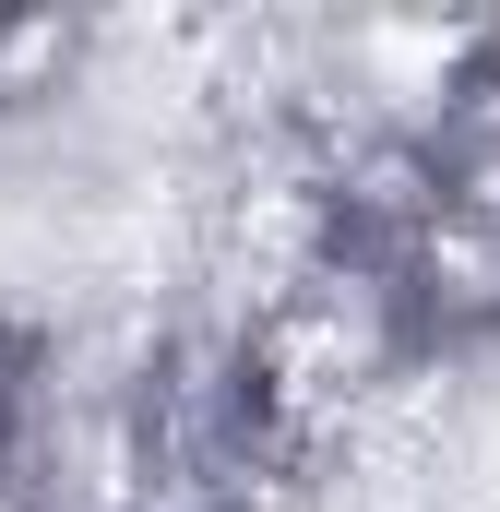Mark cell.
Returning <instances> with one entry per match:
<instances>
[{
  "mask_svg": "<svg viewBox=\"0 0 500 512\" xmlns=\"http://www.w3.org/2000/svg\"><path fill=\"white\" fill-rule=\"evenodd\" d=\"M96 60V24L84 12H0V120H36L84 84Z\"/></svg>",
  "mask_w": 500,
  "mask_h": 512,
  "instance_id": "6da1fadb",
  "label": "cell"
},
{
  "mask_svg": "<svg viewBox=\"0 0 500 512\" xmlns=\"http://www.w3.org/2000/svg\"><path fill=\"white\" fill-rule=\"evenodd\" d=\"M36 393H48V358H36V334L0 310V453L36 429Z\"/></svg>",
  "mask_w": 500,
  "mask_h": 512,
  "instance_id": "7a4b0ae2",
  "label": "cell"
}]
</instances>
